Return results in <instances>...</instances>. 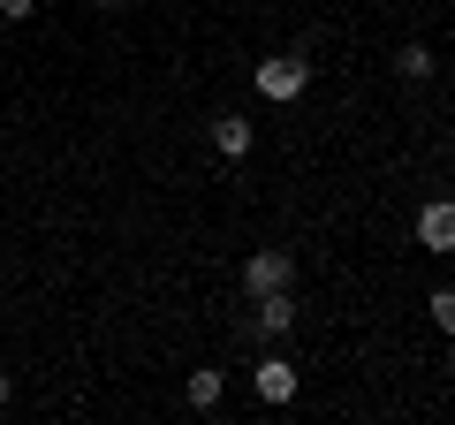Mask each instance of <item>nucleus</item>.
I'll list each match as a JSON object with an SVG mask.
<instances>
[{
	"instance_id": "1",
	"label": "nucleus",
	"mask_w": 455,
	"mask_h": 425,
	"mask_svg": "<svg viewBox=\"0 0 455 425\" xmlns=\"http://www.w3.org/2000/svg\"><path fill=\"white\" fill-rule=\"evenodd\" d=\"M311 68L304 53H274V61H259V99H274V107H289V99H304Z\"/></svg>"
},
{
	"instance_id": "2",
	"label": "nucleus",
	"mask_w": 455,
	"mask_h": 425,
	"mask_svg": "<svg viewBox=\"0 0 455 425\" xmlns=\"http://www.w3.org/2000/svg\"><path fill=\"white\" fill-rule=\"evenodd\" d=\"M289 274H296V266H289V251H251V259H243V289H251V296L289 289Z\"/></svg>"
},
{
	"instance_id": "3",
	"label": "nucleus",
	"mask_w": 455,
	"mask_h": 425,
	"mask_svg": "<svg viewBox=\"0 0 455 425\" xmlns=\"http://www.w3.org/2000/svg\"><path fill=\"white\" fill-rule=\"evenodd\" d=\"M418 244H425V251H455V197L418 205Z\"/></svg>"
},
{
	"instance_id": "4",
	"label": "nucleus",
	"mask_w": 455,
	"mask_h": 425,
	"mask_svg": "<svg viewBox=\"0 0 455 425\" xmlns=\"http://www.w3.org/2000/svg\"><path fill=\"white\" fill-rule=\"evenodd\" d=\"M259 403H296V365L289 357H259Z\"/></svg>"
},
{
	"instance_id": "5",
	"label": "nucleus",
	"mask_w": 455,
	"mask_h": 425,
	"mask_svg": "<svg viewBox=\"0 0 455 425\" xmlns=\"http://www.w3.org/2000/svg\"><path fill=\"white\" fill-rule=\"evenodd\" d=\"M296 327V296L289 289H266L259 296V334H289Z\"/></svg>"
},
{
	"instance_id": "6",
	"label": "nucleus",
	"mask_w": 455,
	"mask_h": 425,
	"mask_svg": "<svg viewBox=\"0 0 455 425\" xmlns=\"http://www.w3.org/2000/svg\"><path fill=\"white\" fill-rule=\"evenodd\" d=\"M212 145H220L228 160H243V152H251V122L243 115H220V122H212Z\"/></svg>"
},
{
	"instance_id": "7",
	"label": "nucleus",
	"mask_w": 455,
	"mask_h": 425,
	"mask_svg": "<svg viewBox=\"0 0 455 425\" xmlns=\"http://www.w3.org/2000/svg\"><path fill=\"white\" fill-rule=\"evenodd\" d=\"M395 76H410V84H425V76H433V46H425V38H410V46L395 53Z\"/></svg>"
},
{
	"instance_id": "8",
	"label": "nucleus",
	"mask_w": 455,
	"mask_h": 425,
	"mask_svg": "<svg viewBox=\"0 0 455 425\" xmlns=\"http://www.w3.org/2000/svg\"><path fill=\"white\" fill-rule=\"evenodd\" d=\"M220 395H228L220 373H190V410H220Z\"/></svg>"
},
{
	"instance_id": "9",
	"label": "nucleus",
	"mask_w": 455,
	"mask_h": 425,
	"mask_svg": "<svg viewBox=\"0 0 455 425\" xmlns=\"http://www.w3.org/2000/svg\"><path fill=\"white\" fill-rule=\"evenodd\" d=\"M433 327L455 334V289H433Z\"/></svg>"
},
{
	"instance_id": "10",
	"label": "nucleus",
	"mask_w": 455,
	"mask_h": 425,
	"mask_svg": "<svg viewBox=\"0 0 455 425\" xmlns=\"http://www.w3.org/2000/svg\"><path fill=\"white\" fill-rule=\"evenodd\" d=\"M38 16V0H0V23H31Z\"/></svg>"
},
{
	"instance_id": "11",
	"label": "nucleus",
	"mask_w": 455,
	"mask_h": 425,
	"mask_svg": "<svg viewBox=\"0 0 455 425\" xmlns=\"http://www.w3.org/2000/svg\"><path fill=\"white\" fill-rule=\"evenodd\" d=\"M92 8H122V0H92Z\"/></svg>"
},
{
	"instance_id": "12",
	"label": "nucleus",
	"mask_w": 455,
	"mask_h": 425,
	"mask_svg": "<svg viewBox=\"0 0 455 425\" xmlns=\"http://www.w3.org/2000/svg\"><path fill=\"white\" fill-rule=\"evenodd\" d=\"M0 403H8V373H0Z\"/></svg>"
},
{
	"instance_id": "13",
	"label": "nucleus",
	"mask_w": 455,
	"mask_h": 425,
	"mask_svg": "<svg viewBox=\"0 0 455 425\" xmlns=\"http://www.w3.org/2000/svg\"><path fill=\"white\" fill-rule=\"evenodd\" d=\"M0 31H8V23H0Z\"/></svg>"
}]
</instances>
